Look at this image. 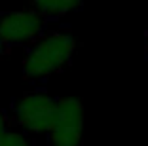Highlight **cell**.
<instances>
[{
	"label": "cell",
	"instance_id": "cell-9",
	"mask_svg": "<svg viewBox=\"0 0 148 146\" xmlns=\"http://www.w3.org/2000/svg\"><path fill=\"white\" fill-rule=\"evenodd\" d=\"M146 49H148V40H146Z\"/></svg>",
	"mask_w": 148,
	"mask_h": 146
},
{
	"label": "cell",
	"instance_id": "cell-1",
	"mask_svg": "<svg viewBox=\"0 0 148 146\" xmlns=\"http://www.w3.org/2000/svg\"><path fill=\"white\" fill-rule=\"evenodd\" d=\"M76 51L74 36L66 30L46 32L40 40L27 47L23 57V78L25 80H44L57 74L72 61Z\"/></svg>",
	"mask_w": 148,
	"mask_h": 146
},
{
	"label": "cell",
	"instance_id": "cell-5",
	"mask_svg": "<svg viewBox=\"0 0 148 146\" xmlns=\"http://www.w3.org/2000/svg\"><path fill=\"white\" fill-rule=\"evenodd\" d=\"M31 8L38 12L44 19H59L80 10L82 0H29Z\"/></svg>",
	"mask_w": 148,
	"mask_h": 146
},
{
	"label": "cell",
	"instance_id": "cell-3",
	"mask_svg": "<svg viewBox=\"0 0 148 146\" xmlns=\"http://www.w3.org/2000/svg\"><path fill=\"white\" fill-rule=\"evenodd\" d=\"M48 19L32 8L0 13V38L10 49L15 46H32L46 34Z\"/></svg>",
	"mask_w": 148,
	"mask_h": 146
},
{
	"label": "cell",
	"instance_id": "cell-4",
	"mask_svg": "<svg viewBox=\"0 0 148 146\" xmlns=\"http://www.w3.org/2000/svg\"><path fill=\"white\" fill-rule=\"evenodd\" d=\"M84 131V106L74 97L57 99L53 123L48 131L49 146H80Z\"/></svg>",
	"mask_w": 148,
	"mask_h": 146
},
{
	"label": "cell",
	"instance_id": "cell-8",
	"mask_svg": "<svg viewBox=\"0 0 148 146\" xmlns=\"http://www.w3.org/2000/svg\"><path fill=\"white\" fill-rule=\"evenodd\" d=\"M10 51H12V49H10V47L6 46L4 42H2V38H0V59H2V57H6Z\"/></svg>",
	"mask_w": 148,
	"mask_h": 146
},
{
	"label": "cell",
	"instance_id": "cell-7",
	"mask_svg": "<svg viewBox=\"0 0 148 146\" xmlns=\"http://www.w3.org/2000/svg\"><path fill=\"white\" fill-rule=\"evenodd\" d=\"M12 129V123H10V116H8V110L0 106V141L2 137L6 135V131Z\"/></svg>",
	"mask_w": 148,
	"mask_h": 146
},
{
	"label": "cell",
	"instance_id": "cell-2",
	"mask_svg": "<svg viewBox=\"0 0 148 146\" xmlns=\"http://www.w3.org/2000/svg\"><path fill=\"white\" fill-rule=\"evenodd\" d=\"M57 110V99L44 91H29L17 101H13L8 110L10 123L25 129L29 133L48 135Z\"/></svg>",
	"mask_w": 148,
	"mask_h": 146
},
{
	"label": "cell",
	"instance_id": "cell-6",
	"mask_svg": "<svg viewBox=\"0 0 148 146\" xmlns=\"http://www.w3.org/2000/svg\"><path fill=\"white\" fill-rule=\"evenodd\" d=\"M0 146H31V142H29L25 133L15 131V129H8L0 141Z\"/></svg>",
	"mask_w": 148,
	"mask_h": 146
}]
</instances>
